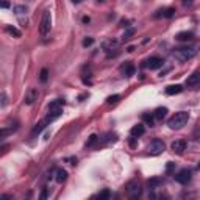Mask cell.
<instances>
[{
	"mask_svg": "<svg viewBox=\"0 0 200 200\" xmlns=\"http://www.w3.org/2000/svg\"><path fill=\"white\" fill-rule=\"evenodd\" d=\"M188 121H189V113H186V111H178V113H175V114L167 121V127H169L170 130H180V128H183V127L188 124Z\"/></svg>",
	"mask_w": 200,
	"mask_h": 200,
	"instance_id": "6da1fadb",
	"label": "cell"
},
{
	"mask_svg": "<svg viewBox=\"0 0 200 200\" xmlns=\"http://www.w3.org/2000/svg\"><path fill=\"white\" fill-rule=\"evenodd\" d=\"M195 49H192V47H181V49H177L172 55H174V58L177 60V61H180V63H186V61H189V60H192L194 56H195Z\"/></svg>",
	"mask_w": 200,
	"mask_h": 200,
	"instance_id": "7a4b0ae2",
	"label": "cell"
},
{
	"mask_svg": "<svg viewBox=\"0 0 200 200\" xmlns=\"http://www.w3.org/2000/svg\"><path fill=\"white\" fill-rule=\"evenodd\" d=\"M52 28V16H50V11H45L44 16H42V21H41V25H39V33L42 36H45Z\"/></svg>",
	"mask_w": 200,
	"mask_h": 200,
	"instance_id": "3957f363",
	"label": "cell"
},
{
	"mask_svg": "<svg viewBox=\"0 0 200 200\" xmlns=\"http://www.w3.org/2000/svg\"><path fill=\"white\" fill-rule=\"evenodd\" d=\"M164 150H166V145H164V142L160 141V139L152 141V142L149 144V147H147V152H149L150 155H161Z\"/></svg>",
	"mask_w": 200,
	"mask_h": 200,
	"instance_id": "277c9868",
	"label": "cell"
},
{
	"mask_svg": "<svg viewBox=\"0 0 200 200\" xmlns=\"http://www.w3.org/2000/svg\"><path fill=\"white\" fill-rule=\"evenodd\" d=\"M125 188H127V194H128L130 198H138L141 195V192H142V189H141L138 181H130Z\"/></svg>",
	"mask_w": 200,
	"mask_h": 200,
	"instance_id": "5b68a950",
	"label": "cell"
},
{
	"mask_svg": "<svg viewBox=\"0 0 200 200\" xmlns=\"http://www.w3.org/2000/svg\"><path fill=\"white\" fill-rule=\"evenodd\" d=\"M163 64H164V60L160 58V56H150L145 61V67H149L150 70H156V69L163 67Z\"/></svg>",
	"mask_w": 200,
	"mask_h": 200,
	"instance_id": "8992f818",
	"label": "cell"
},
{
	"mask_svg": "<svg viewBox=\"0 0 200 200\" xmlns=\"http://www.w3.org/2000/svg\"><path fill=\"white\" fill-rule=\"evenodd\" d=\"M175 180L180 183V184H188L191 181V170L188 169H181L177 175H175Z\"/></svg>",
	"mask_w": 200,
	"mask_h": 200,
	"instance_id": "52a82bcc",
	"label": "cell"
},
{
	"mask_svg": "<svg viewBox=\"0 0 200 200\" xmlns=\"http://www.w3.org/2000/svg\"><path fill=\"white\" fill-rule=\"evenodd\" d=\"M35 100H38V91L35 88H30L27 91V94H25V100H24V102H25V105H33Z\"/></svg>",
	"mask_w": 200,
	"mask_h": 200,
	"instance_id": "ba28073f",
	"label": "cell"
},
{
	"mask_svg": "<svg viewBox=\"0 0 200 200\" xmlns=\"http://www.w3.org/2000/svg\"><path fill=\"white\" fill-rule=\"evenodd\" d=\"M186 145H188L186 139H177V141L172 142V150L175 153H183L186 150Z\"/></svg>",
	"mask_w": 200,
	"mask_h": 200,
	"instance_id": "9c48e42d",
	"label": "cell"
},
{
	"mask_svg": "<svg viewBox=\"0 0 200 200\" xmlns=\"http://www.w3.org/2000/svg\"><path fill=\"white\" fill-rule=\"evenodd\" d=\"M121 72L124 77H131V75H135V66L131 63H125L121 66Z\"/></svg>",
	"mask_w": 200,
	"mask_h": 200,
	"instance_id": "30bf717a",
	"label": "cell"
},
{
	"mask_svg": "<svg viewBox=\"0 0 200 200\" xmlns=\"http://www.w3.org/2000/svg\"><path fill=\"white\" fill-rule=\"evenodd\" d=\"M61 114H63V108H53V110H49V114H47L45 121H47V122H53V121L58 119Z\"/></svg>",
	"mask_w": 200,
	"mask_h": 200,
	"instance_id": "8fae6325",
	"label": "cell"
},
{
	"mask_svg": "<svg viewBox=\"0 0 200 200\" xmlns=\"http://www.w3.org/2000/svg\"><path fill=\"white\" fill-rule=\"evenodd\" d=\"M144 131H145L144 125H142V124H138V125H135V127L130 130V135H131L133 138H139V136L144 135Z\"/></svg>",
	"mask_w": 200,
	"mask_h": 200,
	"instance_id": "7c38bea8",
	"label": "cell"
},
{
	"mask_svg": "<svg viewBox=\"0 0 200 200\" xmlns=\"http://www.w3.org/2000/svg\"><path fill=\"white\" fill-rule=\"evenodd\" d=\"M175 38H177V41L184 42V41H191V39L194 38V33H192V31H180Z\"/></svg>",
	"mask_w": 200,
	"mask_h": 200,
	"instance_id": "4fadbf2b",
	"label": "cell"
},
{
	"mask_svg": "<svg viewBox=\"0 0 200 200\" xmlns=\"http://www.w3.org/2000/svg\"><path fill=\"white\" fill-rule=\"evenodd\" d=\"M181 91H183L181 84H170V86L166 88V94L167 95H175V94H180Z\"/></svg>",
	"mask_w": 200,
	"mask_h": 200,
	"instance_id": "5bb4252c",
	"label": "cell"
},
{
	"mask_svg": "<svg viewBox=\"0 0 200 200\" xmlns=\"http://www.w3.org/2000/svg\"><path fill=\"white\" fill-rule=\"evenodd\" d=\"M200 83V72H194L188 80H186V86H195Z\"/></svg>",
	"mask_w": 200,
	"mask_h": 200,
	"instance_id": "9a60e30c",
	"label": "cell"
},
{
	"mask_svg": "<svg viewBox=\"0 0 200 200\" xmlns=\"http://www.w3.org/2000/svg\"><path fill=\"white\" fill-rule=\"evenodd\" d=\"M163 184V178H160V177H153V178H150L149 181H147V186L150 188V189H155V188H158V186H161Z\"/></svg>",
	"mask_w": 200,
	"mask_h": 200,
	"instance_id": "2e32d148",
	"label": "cell"
},
{
	"mask_svg": "<svg viewBox=\"0 0 200 200\" xmlns=\"http://www.w3.org/2000/svg\"><path fill=\"white\" fill-rule=\"evenodd\" d=\"M166 114H167V108L161 107V108H156V111H155L153 117H155L156 121H163V119L166 117Z\"/></svg>",
	"mask_w": 200,
	"mask_h": 200,
	"instance_id": "e0dca14e",
	"label": "cell"
},
{
	"mask_svg": "<svg viewBox=\"0 0 200 200\" xmlns=\"http://www.w3.org/2000/svg\"><path fill=\"white\" fill-rule=\"evenodd\" d=\"M66 178H67V170L58 169V170H56V175H55V180H56L58 183H63V181H66Z\"/></svg>",
	"mask_w": 200,
	"mask_h": 200,
	"instance_id": "ac0fdd59",
	"label": "cell"
},
{
	"mask_svg": "<svg viewBox=\"0 0 200 200\" xmlns=\"http://www.w3.org/2000/svg\"><path fill=\"white\" fill-rule=\"evenodd\" d=\"M45 124H49L47 121H44V122H41V124H38L35 128H33V131H31V136H36V135H39L44 128H45Z\"/></svg>",
	"mask_w": 200,
	"mask_h": 200,
	"instance_id": "d6986e66",
	"label": "cell"
},
{
	"mask_svg": "<svg viewBox=\"0 0 200 200\" xmlns=\"http://www.w3.org/2000/svg\"><path fill=\"white\" fill-rule=\"evenodd\" d=\"M160 14H156L155 17H158V16H163V17H172L174 16V13H175V10L174 8H167V10H163V11H158Z\"/></svg>",
	"mask_w": 200,
	"mask_h": 200,
	"instance_id": "ffe728a7",
	"label": "cell"
},
{
	"mask_svg": "<svg viewBox=\"0 0 200 200\" xmlns=\"http://www.w3.org/2000/svg\"><path fill=\"white\" fill-rule=\"evenodd\" d=\"M7 31H8L11 36H14V38H21V31H19L16 27H11V25H8V27H7Z\"/></svg>",
	"mask_w": 200,
	"mask_h": 200,
	"instance_id": "44dd1931",
	"label": "cell"
},
{
	"mask_svg": "<svg viewBox=\"0 0 200 200\" xmlns=\"http://www.w3.org/2000/svg\"><path fill=\"white\" fill-rule=\"evenodd\" d=\"M121 100V95H117V94H114V95H110L108 98H107V103H110V105H113V103H117Z\"/></svg>",
	"mask_w": 200,
	"mask_h": 200,
	"instance_id": "7402d4cb",
	"label": "cell"
},
{
	"mask_svg": "<svg viewBox=\"0 0 200 200\" xmlns=\"http://www.w3.org/2000/svg\"><path fill=\"white\" fill-rule=\"evenodd\" d=\"M14 13H16L17 16L25 14V13H27V7H24V5H17V7H14Z\"/></svg>",
	"mask_w": 200,
	"mask_h": 200,
	"instance_id": "603a6c76",
	"label": "cell"
},
{
	"mask_svg": "<svg viewBox=\"0 0 200 200\" xmlns=\"http://www.w3.org/2000/svg\"><path fill=\"white\" fill-rule=\"evenodd\" d=\"M133 35H135V28H128V30H127V31L124 33V36H122V39H124V41H130Z\"/></svg>",
	"mask_w": 200,
	"mask_h": 200,
	"instance_id": "cb8c5ba5",
	"label": "cell"
},
{
	"mask_svg": "<svg viewBox=\"0 0 200 200\" xmlns=\"http://www.w3.org/2000/svg\"><path fill=\"white\" fill-rule=\"evenodd\" d=\"M110 195H111V192H110L108 189H105V191H102V192H98V194H97V198L103 200V198H110Z\"/></svg>",
	"mask_w": 200,
	"mask_h": 200,
	"instance_id": "d4e9b609",
	"label": "cell"
},
{
	"mask_svg": "<svg viewBox=\"0 0 200 200\" xmlns=\"http://www.w3.org/2000/svg\"><path fill=\"white\" fill-rule=\"evenodd\" d=\"M39 80H41L42 83H45V81L49 80V70H47V69H42V70H41V75H39Z\"/></svg>",
	"mask_w": 200,
	"mask_h": 200,
	"instance_id": "484cf974",
	"label": "cell"
},
{
	"mask_svg": "<svg viewBox=\"0 0 200 200\" xmlns=\"http://www.w3.org/2000/svg\"><path fill=\"white\" fill-rule=\"evenodd\" d=\"M97 135H91L89 136V139H88V142H86V147H91V145H94L95 142H97Z\"/></svg>",
	"mask_w": 200,
	"mask_h": 200,
	"instance_id": "4316f807",
	"label": "cell"
},
{
	"mask_svg": "<svg viewBox=\"0 0 200 200\" xmlns=\"http://www.w3.org/2000/svg\"><path fill=\"white\" fill-rule=\"evenodd\" d=\"M94 44V39L92 38H86L84 41H83V47H89V45H92Z\"/></svg>",
	"mask_w": 200,
	"mask_h": 200,
	"instance_id": "83f0119b",
	"label": "cell"
},
{
	"mask_svg": "<svg viewBox=\"0 0 200 200\" xmlns=\"http://www.w3.org/2000/svg\"><path fill=\"white\" fill-rule=\"evenodd\" d=\"M142 119H144L145 122H149L150 125H153V117H152V116H149V114H144V116H142Z\"/></svg>",
	"mask_w": 200,
	"mask_h": 200,
	"instance_id": "f1b7e54d",
	"label": "cell"
},
{
	"mask_svg": "<svg viewBox=\"0 0 200 200\" xmlns=\"http://www.w3.org/2000/svg\"><path fill=\"white\" fill-rule=\"evenodd\" d=\"M116 139H117V136H116V135H111V133H110V135H108V136H107V138H105L103 141L107 142V141H116Z\"/></svg>",
	"mask_w": 200,
	"mask_h": 200,
	"instance_id": "f546056e",
	"label": "cell"
},
{
	"mask_svg": "<svg viewBox=\"0 0 200 200\" xmlns=\"http://www.w3.org/2000/svg\"><path fill=\"white\" fill-rule=\"evenodd\" d=\"M47 195H49V188H44V191L41 194V198H47Z\"/></svg>",
	"mask_w": 200,
	"mask_h": 200,
	"instance_id": "4dcf8cb0",
	"label": "cell"
},
{
	"mask_svg": "<svg viewBox=\"0 0 200 200\" xmlns=\"http://www.w3.org/2000/svg\"><path fill=\"white\" fill-rule=\"evenodd\" d=\"M7 105V95H5V92H2V108Z\"/></svg>",
	"mask_w": 200,
	"mask_h": 200,
	"instance_id": "1f68e13d",
	"label": "cell"
},
{
	"mask_svg": "<svg viewBox=\"0 0 200 200\" xmlns=\"http://www.w3.org/2000/svg\"><path fill=\"white\" fill-rule=\"evenodd\" d=\"M174 166H175L174 163H169V164H167V169H166V170H167V172H170V170L174 169Z\"/></svg>",
	"mask_w": 200,
	"mask_h": 200,
	"instance_id": "d6a6232c",
	"label": "cell"
},
{
	"mask_svg": "<svg viewBox=\"0 0 200 200\" xmlns=\"http://www.w3.org/2000/svg\"><path fill=\"white\" fill-rule=\"evenodd\" d=\"M69 161H70V164H72V166H75V164H77V158H70Z\"/></svg>",
	"mask_w": 200,
	"mask_h": 200,
	"instance_id": "836d02e7",
	"label": "cell"
},
{
	"mask_svg": "<svg viewBox=\"0 0 200 200\" xmlns=\"http://www.w3.org/2000/svg\"><path fill=\"white\" fill-rule=\"evenodd\" d=\"M192 2H194V0H183V3H184V5H191Z\"/></svg>",
	"mask_w": 200,
	"mask_h": 200,
	"instance_id": "e575fe53",
	"label": "cell"
},
{
	"mask_svg": "<svg viewBox=\"0 0 200 200\" xmlns=\"http://www.w3.org/2000/svg\"><path fill=\"white\" fill-rule=\"evenodd\" d=\"M2 7H3V8H8V7H10V3H8V2H3V3H2Z\"/></svg>",
	"mask_w": 200,
	"mask_h": 200,
	"instance_id": "d590c367",
	"label": "cell"
},
{
	"mask_svg": "<svg viewBox=\"0 0 200 200\" xmlns=\"http://www.w3.org/2000/svg\"><path fill=\"white\" fill-rule=\"evenodd\" d=\"M133 50H135V47H133V45H130V47L127 49V52H133Z\"/></svg>",
	"mask_w": 200,
	"mask_h": 200,
	"instance_id": "8d00e7d4",
	"label": "cell"
},
{
	"mask_svg": "<svg viewBox=\"0 0 200 200\" xmlns=\"http://www.w3.org/2000/svg\"><path fill=\"white\" fill-rule=\"evenodd\" d=\"M72 2H74V3H80V2H81V0H72Z\"/></svg>",
	"mask_w": 200,
	"mask_h": 200,
	"instance_id": "74e56055",
	"label": "cell"
},
{
	"mask_svg": "<svg viewBox=\"0 0 200 200\" xmlns=\"http://www.w3.org/2000/svg\"><path fill=\"white\" fill-rule=\"evenodd\" d=\"M198 169H200V164H198Z\"/></svg>",
	"mask_w": 200,
	"mask_h": 200,
	"instance_id": "f35d334b",
	"label": "cell"
},
{
	"mask_svg": "<svg viewBox=\"0 0 200 200\" xmlns=\"http://www.w3.org/2000/svg\"><path fill=\"white\" fill-rule=\"evenodd\" d=\"M198 49H200V47H198Z\"/></svg>",
	"mask_w": 200,
	"mask_h": 200,
	"instance_id": "ab89813d",
	"label": "cell"
}]
</instances>
